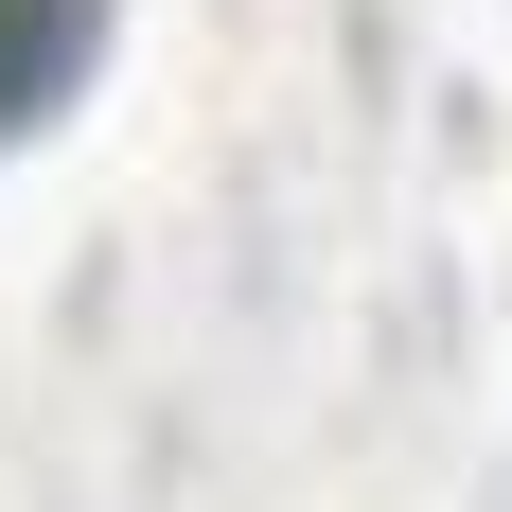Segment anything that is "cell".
<instances>
[{
  "label": "cell",
  "mask_w": 512,
  "mask_h": 512,
  "mask_svg": "<svg viewBox=\"0 0 512 512\" xmlns=\"http://www.w3.org/2000/svg\"><path fill=\"white\" fill-rule=\"evenodd\" d=\"M89 53H106V0H0V142L89 89Z\"/></svg>",
  "instance_id": "cell-1"
}]
</instances>
